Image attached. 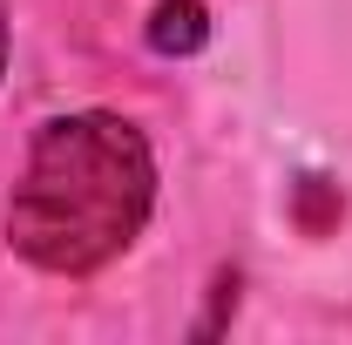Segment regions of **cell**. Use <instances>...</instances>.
<instances>
[{
	"mask_svg": "<svg viewBox=\"0 0 352 345\" xmlns=\"http://www.w3.org/2000/svg\"><path fill=\"white\" fill-rule=\"evenodd\" d=\"M0 75H7V0H0Z\"/></svg>",
	"mask_w": 352,
	"mask_h": 345,
	"instance_id": "obj_3",
	"label": "cell"
},
{
	"mask_svg": "<svg viewBox=\"0 0 352 345\" xmlns=\"http://www.w3.org/2000/svg\"><path fill=\"white\" fill-rule=\"evenodd\" d=\"M156 210V156L129 115H54L7 197V244L47 278H88L116 264Z\"/></svg>",
	"mask_w": 352,
	"mask_h": 345,
	"instance_id": "obj_1",
	"label": "cell"
},
{
	"mask_svg": "<svg viewBox=\"0 0 352 345\" xmlns=\"http://www.w3.org/2000/svg\"><path fill=\"white\" fill-rule=\"evenodd\" d=\"M149 41L163 47V54H170V47H197V41H204V7H197V0H163Z\"/></svg>",
	"mask_w": 352,
	"mask_h": 345,
	"instance_id": "obj_2",
	"label": "cell"
}]
</instances>
